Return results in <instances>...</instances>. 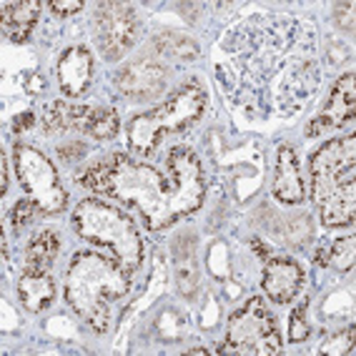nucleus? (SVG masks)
<instances>
[{
    "label": "nucleus",
    "mask_w": 356,
    "mask_h": 356,
    "mask_svg": "<svg viewBox=\"0 0 356 356\" xmlns=\"http://www.w3.org/2000/svg\"><path fill=\"white\" fill-rule=\"evenodd\" d=\"M76 181L88 191L115 198L121 206L136 211L151 231H163L178 221L171 181L159 168L128 159L123 153L98 161Z\"/></svg>",
    "instance_id": "f257e3e1"
},
{
    "label": "nucleus",
    "mask_w": 356,
    "mask_h": 356,
    "mask_svg": "<svg viewBox=\"0 0 356 356\" xmlns=\"http://www.w3.org/2000/svg\"><path fill=\"white\" fill-rule=\"evenodd\" d=\"M131 289L128 271L96 251L73 254L65 274V301L96 334H106L111 326V306L123 299Z\"/></svg>",
    "instance_id": "f03ea898"
},
{
    "label": "nucleus",
    "mask_w": 356,
    "mask_h": 356,
    "mask_svg": "<svg viewBox=\"0 0 356 356\" xmlns=\"http://www.w3.org/2000/svg\"><path fill=\"white\" fill-rule=\"evenodd\" d=\"M312 196L326 229L356 218V138H331L312 156Z\"/></svg>",
    "instance_id": "7ed1b4c3"
},
{
    "label": "nucleus",
    "mask_w": 356,
    "mask_h": 356,
    "mask_svg": "<svg viewBox=\"0 0 356 356\" xmlns=\"http://www.w3.org/2000/svg\"><path fill=\"white\" fill-rule=\"evenodd\" d=\"M73 229L83 241L106 248L128 274L143 266V236L138 223L103 198H86L73 211Z\"/></svg>",
    "instance_id": "20e7f679"
},
{
    "label": "nucleus",
    "mask_w": 356,
    "mask_h": 356,
    "mask_svg": "<svg viewBox=\"0 0 356 356\" xmlns=\"http://www.w3.org/2000/svg\"><path fill=\"white\" fill-rule=\"evenodd\" d=\"M206 90L201 83L188 81L159 108L136 115L128 123V146L140 159H151L168 134H184L201 118L206 108Z\"/></svg>",
    "instance_id": "39448f33"
},
{
    "label": "nucleus",
    "mask_w": 356,
    "mask_h": 356,
    "mask_svg": "<svg viewBox=\"0 0 356 356\" xmlns=\"http://www.w3.org/2000/svg\"><path fill=\"white\" fill-rule=\"evenodd\" d=\"M281 351V337L276 329L274 314L268 312L264 299L254 296L243 304V309L231 316L229 337L218 354L241 356H271Z\"/></svg>",
    "instance_id": "423d86ee"
},
{
    "label": "nucleus",
    "mask_w": 356,
    "mask_h": 356,
    "mask_svg": "<svg viewBox=\"0 0 356 356\" xmlns=\"http://www.w3.org/2000/svg\"><path fill=\"white\" fill-rule=\"evenodd\" d=\"M13 165L23 191L38 204L43 216H56L68 206V193L58 178L56 165L51 163V159H45V153L26 143H15Z\"/></svg>",
    "instance_id": "0eeeda50"
},
{
    "label": "nucleus",
    "mask_w": 356,
    "mask_h": 356,
    "mask_svg": "<svg viewBox=\"0 0 356 356\" xmlns=\"http://www.w3.org/2000/svg\"><path fill=\"white\" fill-rule=\"evenodd\" d=\"M165 168H168V181L173 188L176 216L186 218L196 213L206 198L204 165L198 156L188 148H171L168 159H165Z\"/></svg>",
    "instance_id": "6e6552de"
},
{
    "label": "nucleus",
    "mask_w": 356,
    "mask_h": 356,
    "mask_svg": "<svg viewBox=\"0 0 356 356\" xmlns=\"http://www.w3.org/2000/svg\"><path fill=\"white\" fill-rule=\"evenodd\" d=\"M96 40L108 60H121L138 38V15L128 3H101L96 8Z\"/></svg>",
    "instance_id": "1a4fd4ad"
},
{
    "label": "nucleus",
    "mask_w": 356,
    "mask_h": 356,
    "mask_svg": "<svg viewBox=\"0 0 356 356\" xmlns=\"http://www.w3.org/2000/svg\"><path fill=\"white\" fill-rule=\"evenodd\" d=\"M168 68L159 56H143L123 65L115 76V88L128 101H153L165 90Z\"/></svg>",
    "instance_id": "9d476101"
},
{
    "label": "nucleus",
    "mask_w": 356,
    "mask_h": 356,
    "mask_svg": "<svg viewBox=\"0 0 356 356\" xmlns=\"http://www.w3.org/2000/svg\"><path fill=\"white\" fill-rule=\"evenodd\" d=\"M354 115H356V78L354 73H346V76H341L334 83L329 101L321 108V113L309 123L306 136L309 138H321V136L331 134V131H339L341 126L351 123Z\"/></svg>",
    "instance_id": "9b49d317"
},
{
    "label": "nucleus",
    "mask_w": 356,
    "mask_h": 356,
    "mask_svg": "<svg viewBox=\"0 0 356 356\" xmlns=\"http://www.w3.org/2000/svg\"><path fill=\"white\" fill-rule=\"evenodd\" d=\"M261 286L268 299L276 304H289L291 299H296L304 286V268L296 264L293 259H271L264 268V279Z\"/></svg>",
    "instance_id": "f8f14e48"
},
{
    "label": "nucleus",
    "mask_w": 356,
    "mask_h": 356,
    "mask_svg": "<svg viewBox=\"0 0 356 356\" xmlns=\"http://www.w3.org/2000/svg\"><path fill=\"white\" fill-rule=\"evenodd\" d=\"M56 76L65 96H83L88 90L90 81H93V56L86 48H81V45L68 48L63 56L58 58Z\"/></svg>",
    "instance_id": "ddd939ff"
},
{
    "label": "nucleus",
    "mask_w": 356,
    "mask_h": 356,
    "mask_svg": "<svg viewBox=\"0 0 356 356\" xmlns=\"http://www.w3.org/2000/svg\"><path fill=\"white\" fill-rule=\"evenodd\" d=\"M274 198L286 206H296L304 201V178H301L299 156L291 146H279L274 168Z\"/></svg>",
    "instance_id": "4468645a"
},
{
    "label": "nucleus",
    "mask_w": 356,
    "mask_h": 356,
    "mask_svg": "<svg viewBox=\"0 0 356 356\" xmlns=\"http://www.w3.org/2000/svg\"><path fill=\"white\" fill-rule=\"evenodd\" d=\"M173 274H176V289L184 299H193L201 286V271L196 259V241L193 234H181L173 241Z\"/></svg>",
    "instance_id": "2eb2a0df"
},
{
    "label": "nucleus",
    "mask_w": 356,
    "mask_h": 356,
    "mask_svg": "<svg viewBox=\"0 0 356 356\" xmlns=\"http://www.w3.org/2000/svg\"><path fill=\"white\" fill-rule=\"evenodd\" d=\"M18 296L20 304L28 312H43L56 299V281L48 274V268H33L26 266L23 276L18 279Z\"/></svg>",
    "instance_id": "dca6fc26"
},
{
    "label": "nucleus",
    "mask_w": 356,
    "mask_h": 356,
    "mask_svg": "<svg viewBox=\"0 0 356 356\" xmlns=\"http://www.w3.org/2000/svg\"><path fill=\"white\" fill-rule=\"evenodd\" d=\"M93 113L90 106H78V103L68 101H53L45 106L43 115H40V123H43L45 134H68V131H78L83 134L86 126H88V118Z\"/></svg>",
    "instance_id": "f3484780"
},
{
    "label": "nucleus",
    "mask_w": 356,
    "mask_h": 356,
    "mask_svg": "<svg viewBox=\"0 0 356 356\" xmlns=\"http://www.w3.org/2000/svg\"><path fill=\"white\" fill-rule=\"evenodd\" d=\"M40 0H15V3H6L3 6V31L13 43H23L33 33L35 23H38Z\"/></svg>",
    "instance_id": "a211bd4d"
},
{
    "label": "nucleus",
    "mask_w": 356,
    "mask_h": 356,
    "mask_svg": "<svg viewBox=\"0 0 356 356\" xmlns=\"http://www.w3.org/2000/svg\"><path fill=\"white\" fill-rule=\"evenodd\" d=\"M153 48L159 56L165 58H176V60H184V63H191L201 56V48L193 38L184 35V33L176 31H161L153 35Z\"/></svg>",
    "instance_id": "6ab92c4d"
},
{
    "label": "nucleus",
    "mask_w": 356,
    "mask_h": 356,
    "mask_svg": "<svg viewBox=\"0 0 356 356\" xmlns=\"http://www.w3.org/2000/svg\"><path fill=\"white\" fill-rule=\"evenodd\" d=\"M58 248H60V236L56 231L45 229V231H38V234L33 236L31 241H28V261L26 266H33V268H48L56 259Z\"/></svg>",
    "instance_id": "aec40b11"
},
{
    "label": "nucleus",
    "mask_w": 356,
    "mask_h": 356,
    "mask_svg": "<svg viewBox=\"0 0 356 356\" xmlns=\"http://www.w3.org/2000/svg\"><path fill=\"white\" fill-rule=\"evenodd\" d=\"M118 128H121V121H118V113L113 108H93V113L88 118V126H86L83 134L96 140H111L115 138Z\"/></svg>",
    "instance_id": "412c9836"
},
{
    "label": "nucleus",
    "mask_w": 356,
    "mask_h": 356,
    "mask_svg": "<svg viewBox=\"0 0 356 356\" xmlns=\"http://www.w3.org/2000/svg\"><path fill=\"white\" fill-rule=\"evenodd\" d=\"M356 259V241L354 236H343V238H337L326 248V264H331L339 271H349L354 266Z\"/></svg>",
    "instance_id": "4be33fe9"
},
{
    "label": "nucleus",
    "mask_w": 356,
    "mask_h": 356,
    "mask_svg": "<svg viewBox=\"0 0 356 356\" xmlns=\"http://www.w3.org/2000/svg\"><path fill=\"white\" fill-rule=\"evenodd\" d=\"M281 231H284V238H286L291 246H304L314 234L312 216H306V213H301V216H286Z\"/></svg>",
    "instance_id": "5701e85b"
},
{
    "label": "nucleus",
    "mask_w": 356,
    "mask_h": 356,
    "mask_svg": "<svg viewBox=\"0 0 356 356\" xmlns=\"http://www.w3.org/2000/svg\"><path fill=\"white\" fill-rule=\"evenodd\" d=\"M306 309H309V301H301L291 312V318H289V341L304 343L309 339V334H312V326H309V318H306Z\"/></svg>",
    "instance_id": "b1692460"
},
{
    "label": "nucleus",
    "mask_w": 356,
    "mask_h": 356,
    "mask_svg": "<svg viewBox=\"0 0 356 356\" xmlns=\"http://www.w3.org/2000/svg\"><path fill=\"white\" fill-rule=\"evenodd\" d=\"M38 213H40V209H38V204H35L33 198H20L18 204L13 206L10 221H13L15 229H23V226H26V223H31L33 218L38 216Z\"/></svg>",
    "instance_id": "393cba45"
},
{
    "label": "nucleus",
    "mask_w": 356,
    "mask_h": 356,
    "mask_svg": "<svg viewBox=\"0 0 356 356\" xmlns=\"http://www.w3.org/2000/svg\"><path fill=\"white\" fill-rule=\"evenodd\" d=\"M334 23L339 26V31H354V3H339V6H334Z\"/></svg>",
    "instance_id": "a878e982"
},
{
    "label": "nucleus",
    "mask_w": 356,
    "mask_h": 356,
    "mask_svg": "<svg viewBox=\"0 0 356 356\" xmlns=\"http://www.w3.org/2000/svg\"><path fill=\"white\" fill-rule=\"evenodd\" d=\"M321 354H354V329H346L343 337H337L334 346L331 343L321 346Z\"/></svg>",
    "instance_id": "bb28decb"
},
{
    "label": "nucleus",
    "mask_w": 356,
    "mask_h": 356,
    "mask_svg": "<svg viewBox=\"0 0 356 356\" xmlns=\"http://www.w3.org/2000/svg\"><path fill=\"white\" fill-rule=\"evenodd\" d=\"M88 153L86 143H78V140H70V143H63L58 146V159L65 161V163H73V161H81L83 156Z\"/></svg>",
    "instance_id": "cd10ccee"
},
{
    "label": "nucleus",
    "mask_w": 356,
    "mask_h": 356,
    "mask_svg": "<svg viewBox=\"0 0 356 356\" xmlns=\"http://www.w3.org/2000/svg\"><path fill=\"white\" fill-rule=\"evenodd\" d=\"M48 8H51L58 18H68V15L81 13L83 0H53V3H48Z\"/></svg>",
    "instance_id": "c85d7f7f"
},
{
    "label": "nucleus",
    "mask_w": 356,
    "mask_h": 356,
    "mask_svg": "<svg viewBox=\"0 0 356 356\" xmlns=\"http://www.w3.org/2000/svg\"><path fill=\"white\" fill-rule=\"evenodd\" d=\"M35 126V115L33 113H20L15 115V121H13V131L15 134H26L28 128Z\"/></svg>",
    "instance_id": "c756f323"
},
{
    "label": "nucleus",
    "mask_w": 356,
    "mask_h": 356,
    "mask_svg": "<svg viewBox=\"0 0 356 356\" xmlns=\"http://www.w3.org/2000/svg\"><path fill=\"white\" fill-rule=\"evenodd\" d=\"M28 90H31V93H35V90H45V81L40 76H31V81H28Z\"/></svg>",
    "instance_id": "7c9ffc66"
},
{
    "label": "nucleus",
    "mask_w": 356,
    "mask_h": 356,
    "mask_svg": "<svg viewBox=\"0 0 356 356\" xmlns=\"http://www.w3.org/2000/svg\"><path fill=\"white\" fill-rule=\"evenodd\" d=\"M0 168H3V178H0V193L8 191V161L6 156H3V161H0Z\"/></svg>",
    "instance_id": "2f4dec72"
},
{
    "label": "nucleus",
    "mask_w": 356,
    "mask_h": 356,
    "mask_svg": "<svg viewBox=\"0 0 356 356\" xmlns=\"http://www.w3.org/2000/svg\"><path fill=\"white\" fill-rule=\"evenodd\" d=\"M251 246H254V251H256L259 256H268V248L264 246V243H261L259 238H254V241H251Z\"/></svg>",
    "instance_id": "473e14b6"
}]
</instances>
